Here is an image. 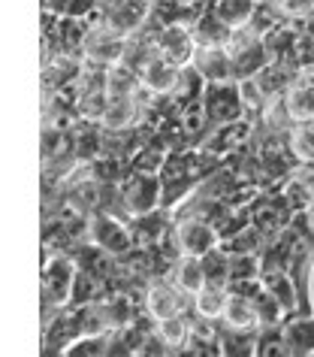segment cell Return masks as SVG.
Returning a JSON list of instances; mask_svg holds the SVG:
<instances>
[{
  "label": "cell",
  "mask_w": 314,
  "mask_h": 357,
  "mask_svg": "<svg viewBox=\"0 0 314 357\" xmlns=\"http://www.w3.org/2000/svg\"><path fill=\"white\" fill-rule=\"evenodd\" d=\"M151 49L160 52L166 61L185 67L191 64L194 55H196V40H194V31L187 24H178V22H160V28L151 33Z\"/></svg>",
  "instance_id": "8992f818"
},
{
  "label": "cell",
  "mask_w": 314,
  "mask_h": 357,
  "mask_svg": "<svg viewBox=\"0 0 314 357\" xmlns=\"http://www.w3.org/2000/svg\"><path fill=\"white\" fill-rule=\"evenodd\" d=\"M260 124H263L269 133H275V137H287V130H290L296 121H293L290 109H287L284 97H269L263 112H260Z\"/></svg>",
  "instance_id": "d4e9b609"
},
{
  "label": "cell",
  "mask_w": 314,
  "mask_h": 357,
  "mask_svg": "<svg viewBox=\"0 0 314 357\" xmlns=\"http://www.w3.org/2000/svg\"><path fill=\"white\" fill-rule=\"evenodd\" d=\"M212 13L223 24H230L233 31H239L245 24H251V19L257 13V3L254 0H212Z\"/></svg>",
  "instance_id": "603a6c76"
},
{
  "label": "cell",
  "mask_w": 314,
  "mask_h": 357,
  "mask_svg": "<svg viewBox=\"0 0 314 357\" xmlns=\"http://www.w3.org/2000/svg\"><path fill=\"white\" fill-rule=\"evenodd\" d=\"M155 19V3L151 0H103L85 22L91 24V37H136L146 31V24Z\"/></svg>",
  "instance_id": "6da1fadb"
},
{
  "label": "cell",
  "mask_w": 314,
  "mask_h": 357,
  "mask_svg": "<svg viewBox=\"0 0 314 357\" xmlns=\"http://www.w3.org/2000/svg\"><path fill=\"white\" fill-rule=\"evenodd\" d=\"M191 31H194L196 46H227L230 37H233V28L223 24L218 15L212 13V6L205 13H200V19L191 24Z\"/></svg>",
  "instance_id": "d6986e66"
},
{
  "label": "cell",
  "mask_w": 314,
  "mask_h": 357,
  "mask_svg": "<svg viewBox=\"0 0 314 357\" xmlns=\"http://www.w3.org/2000/svg\"><path fill=\"white\" fill-rule=\"evenodd\" d=\"M97 3H100V0H42V10L52 15H61V19H64V15H70V19H85Z\"/></svg>",
  "instance_id": "f546056e"
},
{
  "label": "cell",
  "mask_w": 314,
  "mask_h": 357,
  "mask_svg": "<svg viewBox=\"0 0 314 357\" xmlns=\"http://www.w3.org/2000/svg\"><path fill=\"white\" fill-rule=\"evenodd\" d=\"M284 203L290 206L293 215H299L314 203V176H299V173H287V178L281 182V191Z\"/></svg>",
  "instance_id": "ac0fdd59"
},
{
  "label": "cell",
  "mask_w": 314,
  "mask_h": 357,
  "mask_svg": "<svg viewBox=\"0 0 314 357\" xmlns=\"http://www.w3.org/2000/svg\"><path fill=\"white\" fill-rule=\"evenodd\" d=\"M221 324L230 327V330H263L260 315H257V306H254V297H251L248 291L230 288L227 291V303H223Z\"/></svg>",
  "instance_id": "4fadbf2b"
},
{
  "label": "cell",
  "mask_w": 314,
  "mask_h": 357,
  "mask_svg": "<svg viewBox=\"0 0 314 357\" xmlns=\"http://www.w3.org/2000/svg\"><path fill=\"white\" fill-rule=\"evenodd\" d=\"M175 119H178V133H182L187 142H203L205 133L212 130V115H209V106H205V94L185 106H178Z\"/></svg>",
  "instance_id": "2e32d148"
},
{
  "label": "cell",
  "mask_w": 314,
  "mask_h": 357,
  "mask_svg": "<svg viewBox=\"0 0 314 357\" xmlns=\"http://www.w3.org/2000/svg\"><path fill=\"white\" fill-rule=\"evenodd\" d=\"M239 97H242V106H245V115L248 119H260V112H263V106L269 97L263 94V88L257 85L254 76H245L239 79Z\"/></svg>",
  "instance_id": "f1b7e54d"
},
{
  "label": "cell",
  "mask_w": 314,
  "mask_h": 357,
  "mask_svg": "<svg viewBox=\"0 0 314 357\" xmlns=\"http://www.w3.org/2000/svg\"><path fill=\"white\" fill-rule=\"evenodd\" d=\"M175 239L182 255H194V257H205L209 252L221 245V234L212 225V218L205 215H178L175 218Z\"/></svg>",
  "instance_id": "5b68a950"
},
{
  "label": "cell",
  "mask_w": 314,
  "mask_h": 357,
  "mask_svg": "<svg viewBox=\"0 0 314 357\" xmlns=\"http://www.w3.org/2000/svg\"><path fill=\"white\" fill-rule=\"evenodd\" d=\"M178 73H182V67L173 64V61H166L155 49H148L146 55H142L139 67H136L142 91H148L155 97H169V94H173V88L178 82Z\"/></svg>",
  "instance_id": "52a82bcc"
},
{
  "label": "cell",
  "mask_w": 314,
  "mask_h": 357,
  "mask_svg": "<svg viewBox=\"0 0 314 357\" xmlns=\"http://www.w3.org/2000/svg\"><path fill=\"white\" fill-rule=\"evenodd\" d=\"M284 103L290 109L293 121H311L314 119V85L311 82H293L284 94Z\"/></svg>",
  "instance_id": "484cf974"
},
{
  "label": "cell",
  "mask_w": 314,
  "mask_h": 357,
  "mask_svg": "<svg viewBox=\"0 0 314 357\" xmlns=\"http://www.w3.org/2000/svg\"><path fill=\"white\" fill-rule=\"evenodd\" d=\"M203 266H205V279H209V284L230 291L233 273H230V252H227V248L218 245L214 252H209L203 257Z\"/></svg>",
  "instance_id": "83f0119b"
},
{
  "label": "cell",
  "mask_w": 314,
  "mask_h": 357,
  "mask_svg": "<svg viewBox=\"0 0 314 357\" xmlns=\"http://www.w3.org/2000/svg\"><path fill=\"white\" fill-rule=\"evenodd\" d=\"M155 330L157 336L164 339V345L169 348V354H182L185 345H191V336H194V327L187 315H173V318H164V321H155Z\"/></svg>",
  "instance_id": "ffe728a7"
},
{
  "label": "cell",
  "mask_w": 314,
  "mask_h": 357,
  "mask_svg": "<svg viewBox=\"0 0 314 357\" xmlns=\"http://www.w3.org/2000/svg\"><path fill=\"white\" fill-rule=\"evenodd\" d=\"M284 19H311L314 15V0H269Z\"/></svg>",
  "instance_id": "4dcf8cb0"
},
{
  "label": "cell",
  "mask_w": 314,
  "mask_h": 357,
  "mask_svg": "<svg viewBox=\"0 0 314 357\" xmlns=\"http://www.w3.org/2000/svg\"><path fill=\"white\" fill-rule=\"evenodd\" d=\"M146 119L142 112V103H139V94L133 97H115L106 106L103 119H100V128L109 130V133H127V130H136V124Z\"/></svg>",
  "instance_id": "5bb4252c"
},
{
  "label": "cell",
  "mask_w": 314,
  "mask_h": 357,
  "mask_svg": "<svg viewBox=\"0 0 314 357\" xmlns=\"http://www.w3.org/2000/svg\"><path fill=\"white\" fill-rule=\"evenodd\" d=\"M205 88H209L205 76L194 64H185L182 73H178V82L173 88V94H169V103H175V109H178V106H185V103L196 100V97H203Z\"/></svg>",
  "instance_id": "7402d4cb"
},
{
  "label": "cell",
  "mask_w": 314,
  "mask_h": 357,
  "mask_svg": "<svg viewBox=\"0 0 314 357\" xmlns=\"http://www.w3.org/2000/svg\"><path fill=\"white\" fill-rule=\"evenodd\" d=\"M169 282L175 284L182 294H187V297H196L205 284H209V279H205V266H203V257H194V255H182L178 261L169 264Z\"/></svg>",
  "instance_id": "9a60e30c"
},
{
  "label": "cell",
  "mask_w": 314,
  "mask_h": 357,
  "mask_svg": "<svg viewBox=\"0 0 314 357\" xmlns=\"http://www.w3.org/2000/svg\"><path fill=\"white\" fill-rule=\"evenodd\" d=\"M248 218H251V225L263 230L269 239H278L284 234L287 221L293 218V212L284 203L281 194H260V197L248 206Z\"/></svg>",
  "instance_id": "ba28073f"
},
{
  "label": "cell",
  "mask_w": 314,
  "mask_h": 357,
  "mask_svg": "<svg viewBox=\"0 0 314 357\" xmlns=\"http://www.w3.org/2000/svg\"><path fill=\"white\" fill-rule=\"evenodd\" d=\"M191 64L205 76V82H239L236 67H233V55L227 46H196V55Z\"/></svg>",
  "instance_id": "7c38bea8"
},
{
  "label": "cell",
  "mask_w": 314,
  "mask_h": 357,
  "mask_svg": "<svg viewBox=\"0 0 314 357\" xmlns=\"http://www.w3.org/2000/svg\"><path fill=\"white\" fill-rule=\"evenodd\" d=\"M205 106H209L212 115V128H221V124H233L248 119L245 106H242L239 97V82H214L205 88Z\"/></svg>",
  "instance_id": "9c48e42d"
},
{
  "label": "cell",
  "mask_w": 314,
  "mask_h": 357,
  "mask_svg": "<svg viewBox=\"0 0 314 357\" xmlns=\"http://www.w3.org/2000/svg\"><path fill=\"white\" fill-rule=\"evenodd\" d=\"M79 264L73 255H42V309H64L73 303Z\"/></svg>",
  "instance_id": "277c9868"
},
{
  "label": "cell",
  "mask_w": 314,
  "mask_h": 357,
  "mask_svg": "<svg viewBox=\"0 0 314 357\" xmlns=\"http://www.w3.org/2000/svg\"><path fill=\"white\" fill-rule=\"evenodd\" d=\"M287 149L296 164L302 167H314V119L311 121H296L290 130H287Z\"/></svg>",
  "instance_id": "44dd1931"
},
{
  "label": "cell",
  "mask_w": 314,
  "mask_h": 357,
  "mask_svg": "<svg viewBox=\"0 0 314 357\" xmlns=\"http://www.w3.org/2000/svg\"><path fill=\"white\" fill-rule=\"evenodd\" d=\"M302 215H305V221H308V230H311V234H314V203H311V206H308V209H305V212H302Z\"/></svg>",
  "instance_id": "1f68e13d"
},
{
  "label": "cell",
  "mask_w": 314,
  "mask_h": 357,
  "mask_svg": "<svg viewBox=\"0 0 314 357\" xmlns=\"http://www.w3.org/2000/svg\"><path fill=\"white\" fill-rule=\"evenodd\" d=\"M49 40H55V49L58 55H82L85 46L91 43V24H88L85 19H70V15H64V19L52 22L49 31H42Z\"/></svg>",
  "instance_id": "8fae6325"
},
{
  "label": "cell",
  "mask_w": 314,
  "mask_h": 357,
  "mask_svg": "<svg viewBox=\"0 0 314 357\" xmlns=\"http://www.w3.org/2000/svg\"><path fill=\"white\" fill-rule=\"evenodd\" d=\"M187 294H182L173 282H151L146 291H142V306H146V315L151 321H164L173 315H182L187 309Z\"/></svg>",
  "instance_id": "30bf717a"
},
{
  "label": "cell",
  "mask_w": 314,
  "mask_h": 357,
  "mask_svg": "<svg viewBox=\"0 0 314 357\" xmlns=\"http://www.w3.org/2000/svg\"><path fill=\"white\" fill-rule=\"evenodd\" d=\"M85 239L94 245L106 248L115 257H127L133 248V230H130V218H118L115 212L97 209L88 215L85 221Z\"/></svg>",
  "instance_id": "3957f363"
},
{
  "label": "cell",
  "mask_w": 314,
  "mask_h": 357,
  "mask_svg": "<svg viewBox=\"0 0 314 357\" xmlns=\"http://www.w3.org/2000/svg\"><path fill=\"white\" fill-rule=\"evenodd\" d=\"M254 3H269V0H254Z\"/></svg>",
  "instance_id": "d6a6232c"
},
{
  "label": "cell",
  "mask_w": 314,
  "mask_h": 357,
  "mask_svg": "<svg viewBox=\"0 0 314 357\" xmlns=\"http://www.w3.org/2000/svg\"><path fill=\"white\" fill-rule=\"evenodd\" d=\"M112 348V330L106 333H82L76 342L67 345V357H106Z\"/></svg>",
  "instance_id": "4316f807"
},
{
  "label": "cell",
  "mask_w": 314,
  "mask_h": 357,
  "mask_svg": "<svg viewBox=\"0 0 314 357\" xmlns=\"http://www.w3.org/2000/svg\"><path fill=\"white\" fill-rule=\"evenodd\" d=\"M281 336L287 342L290 357H308L314 354V318H293L287 315L281 324Z\"/></svg>",
  "instance_id": "e0dca14e"
},
{
  "label": "cell",
  "mask_w": 314,
  "mask_h": 357,
  "mask_svg": "<svg viewBox=\"0 0 314 357\" xmlns=\"http://www.w3.org/2000/svg\"><path fill=\"white\" fill-rule=\"evenodd\" d=\"M115 200H118L124 218L148 215L164 206V176L130 169V176L121 185H115Z\"/></svg>",
  "instance_id": "7a4b0ae2"
},
{
  "label": "cell",
  "mask_w": 314,
  "mask_h": 357,
  "mask_svg": "<svg viewBox=\"0 0 314 357\" xmlns=\"http://www.w3.org/2000/svg\"><path fill=\"white\" fill-rule=\"evenodd\" d=\"M223 303H227V288H214V284H205V288L191 300V306L196 312L200 321H221L223 318Z\"/></svg>",
  "instance_id": "cb8c5ba5"
}]
</instances>
